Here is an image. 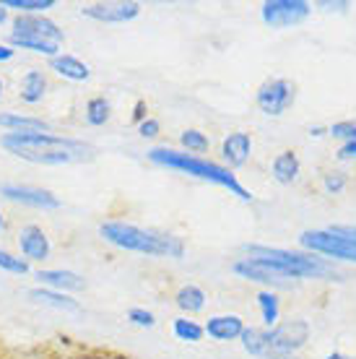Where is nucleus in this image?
Masks as SVG:
<instances>
[{
    "label": "nucleus",
    "instance_id": "obj_1",
    "mask_svg": "<svg viewBox=\"0 0 356 359\" xmlns=\"http://www.w3.org/2000/svg\"><path fill=\"white\" fill-rule=\"evenodd\" d=\"M242 258L232 263V273L245 278L260 289H292L299 281H341V271L336 263L320 255L289 248H271V245L249 243L242 245Z\"/></svg>",
    "mask_w": 356,
    "mask_h": 359
},
{
    "label": "nucleus",
    "instance_id": "obj_2",
    "mask_svg": "<svg viewBox=\"0 0 356 359\" xmlns=\"http://www.w3.org/2000/svg\"><path fill=\"white\" fill-rule=\"evenodd\" d=\"M0 149L21 162L36 164V167H71V164H86L94 159L97 149L73 135L62 133H3Z\"/></svg>",
    "mask_w": 356,
    "mask_h": 359
},
{
    "label": "nucleus",
    "instance_id": "obj_3",
    "mask_svg": "<svg viewBox=\"0 0 356 359\" xmlns=\"http://www.w3.org/2000/svg\"><path fill=\"white\" fill-rule=\"evenodd\" d=\"M99 237L115 250L135 252L146 258H167V261H182L187 255V245L182 237L172 232H161L153 226H141L125 219H107L99 224Z\"/></svg>",
    "mask_w": 356,
    "mask_h": 359
},
{
    "label": "nucleus",
    "instance_id": "obj_4",
    "mask_svg": "<svg viewBox=\"0 0 356 359\" xmlns=\"http://www.w3.org/2000/svg\"><path fill=\"white\" fill-rule=\"evenodd\" d=\"M146 159L153 164V167H161V170H172L179 172V175H187V177H196L200 182H211L216 188H224L226 193H232L242 201V203H252L255 201V193L247 190L240 182V177L234 175L232 170H226L224 164L211 162L205 156H193V154H185L179 149H172V146H153L146 151Z\"/></svg>",
    "mask_w": 356,
    "mask_h": 359
},
{
    "label": "nucleus",
    "instance_id": "obj_5",
    "mask_svg": "<svg viewBox=\"0 0 356 359\" xmlns=\"http://www.w3.org/2000/svg\"><path fill=\"white\" fill-rule=\"evenodd\" d=\"M13 50L32 53L39 57L53 60L55 55L62 53L65 45V32L62 27L47 13H34V16H11L8 36H6Z\"/></svg>",
    "mask_w": 356,
    "mask_h": 359
},
{
    "label": "nucleus",
    "instance_id": "obj_6",
    "mask_svg": "<svg viewBox=\"0 0 356 359\" xmlns=\"http://www.w3.org/2000/svg\"><path fill=\"white\" fill-rule=\"evenodd\" d=\"M299 248L304 252L320 255L330 263H354L356 266V240L333 232L330 226L322 229H304L299 234Z\"/></svg>",
    "mask_w": 356,
    "mask_h": 359
},
{
    "label": "nucleus",
    "instance_id": "obj_7",
    "mask_svg": "<svg viewBox=\"0 0 356 359\" xmlns=\"http://www.w3.org/2000/svg\"><path fill=\"white\" fill-rule=\"evenodd\" d=\"M312 336V325L304 318H289V320H278L273 328H263V339H266L268 349L276 354H299L307 346Z\"/></svg>",
    "mask_w": 356,
    "mask_h": 359
},
{
    "label": "nucleus",
    "instance_id": "obj_8",
    "mask_svg": "<svg viewBox=\"0 0 356 359\" xmlns=\"http://www.w3.org/2000/svg\"><path fill=\"white\" fill-rule=\"evenodd\" d=\"M296 102V83L284 76L266 79L255 91V104L266 117H284Z\"/></svg>",
    "mask_w": 356,
    "mask_h": 359
},
{
    "label": "nucleus",
    "instance_id": "obj_9",
    "mask_svg": "<svg viewBox=\"0 0 356 359\" xmlns=\"http://www.w3.org/2000/svg\"><path fill=\"white\" fill-rule=\"evenodd\" d=\"M312 16V3L307 0H266L260 6V21L273 32L302 27Z\"/></svg>",
    "mask_w": 356,
    "mask_h": 359
},
{
    "label": "nucleus",
    "instance_id": "obj_10",
    "mask_svg": "<svg viewBox=\"0 0 356 359\" xmlns=\"http://www.w3.org/2000/svg\"><path fill=\"white\" fill-rule=\"evenodd\" d=\"M0 198L34 211H57L62 206L60 196H55L50 188L42 185H29V182H3L0 185Z\"/></svg>",
    "mask_w": 356,
    "mask_h": 359
},
{
    "label": "nucleus",
    "instance_id": "obj_11",
    "mask_svg": "<svg viewBox=\"0 0 356 359\" xmlns=\"http://www.w3.org/2000/svg\"><path fill=\"white\" fill-rule=\"evenodd\" d=\"M143 6L138 0H99V3H86L81 6V16L97 21V24H109V27H120V24H130L141 16Z\"/></svg>",
    "mask_w": 356,
    "mask_h": 359
},
{
    "label": "nucleus",
    "instance_id": "obj_12",
    "mask_svg": "<svg viewBox=\"0 0 356 359\" xmlns=\"http://www.w3.org/2000/svg\"><path fill=\"white\" fill-rule=\"evenodd\" d=\"M16 248L18 255L29 263V266H45L50 258H53V240L50 234L42 229L39 224H24L18 226L16 232Z\"/></svg>",
    "mask_w": 356,
    "mask_h": 359
},
{
    "label": "nucleus",
    "instance_id": "obj_13",
    "mask_svg": "<svg viewBox=\"0 0 356 359\" xmlns=\"http://www.w3.org/2000/svg\"><path fill=\"white\" fill-rule=\"evenodd\" d=\"M32 276H34L36 287L55 289V292H62V294L76 297L78 292L86 289L83 273H78V271H73V269H47V266H42V269H36Z\"/></svg>",
    "mask_w": 356,
    "mask_h": 359
},
{
    "label": "nucleus",
    "instance_id": "obj_14",
    "mask_svg": "<svg viewBox=\"0 0 356 359\" xmlns=\"http://www.w3.org/2000/svg\"><path fill=\"white\" fill-rule=\"evenodd\" d=\"M219 156H221V162L226 170H242L245 164L249 162V156H252V135L245 133V130H232V133H226L221 138V149H219Z\"/></svg>",
    "mask_w": 356,
    "mask_h": 359
},
{
    "label": "nucleus",
    "instance_id": "obj_15",
    "mask_svg": "<svg viewBox=\"0 0 356 359\" xmlns=\"http://www.w3.org/2000/svg\"><path fill=\"white\" fill-rule=\"evenodd\" d=\"M247 323L242 320L237 313H221V315H211L203 323V333L216 344H229V341H240L242 333H245Z\"/></svg>",
    "mask_w": 356,
    "mask_h": 359
},
{
    "label": "nucleus",
    "instance_id": "obj_16",
    "mask_svg": "<svg viewBox=\"0 0 356 359\" xmlns=\"http://www.w3.org/2000/svg\"><path fill=\"white\" fill-rule=\"evenodd\" d=\"M47 71H53L57 79L71 83H86L91 79V65L86 60H81L78 55L65 53L55 55L53 60H47Z\"/></svg>",
    "mask_w": 356,
    "mask_h": 359
},
{
    "label": "nucleus",
    "instance_id": "obj_17",
    "mask_svg": "<svg viewBox=\"0 0 356 359\" xmlns=\"http://www.w3.org/2000/svg\"><path fill=\"white\" fill-rule=\"evenodd\" d=\"M29 302L36 307H47V310H55V313H65V315H76L81 313V302L78 297L73 294H62V292H55V289L47 287H32L27 292Z\"/></svg>",
    "mask_w": 356,
    "mask_h": 359
},
{
    "label": "nucleus",
    "instance_id": "obj_18",
    "mask_svg": "<svg viewBox=\"0 0 356 359\" xmlns=\"http://www.w3.org/2000/svg\"><path fill=\"white\" fill-rule=\"evenodd\" d=\"M18 99L29 104V107H34V104H42L47 97V91H50V79H47V71L42 68H27V71L21 73V79H18Z\"/></svg>",
    "mask_w": 356,
    "mask_h": 359
},
{
    "label": "nucleus",
    "instance_id": "obj_19",
    "mask_svg": "<svg viewBox=\"0 0 356 359\" xmlns=\"http://www.w3.org/2000/svg\"><path fill=\"white\" fill-rule=\"evenodd\" d=\"M0 130L6 133H53L50 120L32 112H0Z\"/></svg>",
    "mask_w": 356,
    "mask_h": 359
},
{
    "label": "nucleus",
    "instance_id": "obj_20",
    "mask_svg": "<svg viewBox=\"0 0 356 359\" xmlns=\"http://www.w3.org/2000/svg\"><path fill=\"white\" fill-rule=\"evenodd\" d=\"M299 175H302V162H299V156L292 149H286V151L276 154L271 159V177L276 180L278 185H284V188L294 185Z\"/></svg>",
    "mask_w": 356,
    "mask_h": 359
},
{
    "label": "nucleus",
    "instance_id": "obj_21",
    "mask_svg": "<svg viewBox=\"0 0 356 359\" xmlns=\"http://www.w3.org/2000/svg\"><path fill=\"white\" fill-rule=\"evenodd\" d=\"M240 344L252 359H299L294 354H276V351L268 349L266 339H263V325H247Z\"/></svg>",
    "mask_w": 356,
    "mask_h": 359
},
{
    "label": "nucleus",
    "instance_id": "obj_22",
    "mask_svg": "<svg viewBox=\"0 0 356 359\" xmlns=\"http://www.w3.org/2000/svg\"><path fill=\"white\" fill-rule=\"evenodd\" d=\"M205 292L198 284H182L177 289V294H174V305L179 307V313L187 315V318H193V315L203 313L205 310Z\"/></svg>",
    "mask_w": 356,
    "mask_h": 359
},
{
    "label": "nucleus",
    "instance_id": "obj_23",
    "mask_svg": "<svg viewBox=\"0 0 356 359\" xmlns=\"http://www.w3.org/2000/svg\"><path fill=\"white\" fill-rule=\"evenodd\" d=\"M112 120V102L107 97H89L83 104V123L89 128H104Z\"/></svg>",
    "mask_w": 356,
    "mask_h": 359
},
{
    "label": "nucleus",
    "instance_id": "obj_24",
    "mask_svg": "<svg viewBox=\"0 0 356 359\" xmlns=\"http://www.w3.org/2000/svg\"><path fill=\"white\" fill-rule=\"evenodd\" d=\"M258 310H260V323L263 328H273V325L281 320V299H278V292H271V289H260L258 297Z\"/></svg>",
    "mask_w": 356,
    "mask_h": 359
},
{
    "label": "nucleus",
    "instance_id": "obj_25",
    "mask_svg": "<svg viewBox=\"0 0 356 359\" xmlns=\"http://www.w3.org/2000/svg\"><path fill=\"white\" fill-rule=\"evenodd\" d=\"M0 6L11 16H34V13H50L57 3L55 0H0Z\"/></svg>",
    "mask_w": 356,
    "mask_h": 359
},
{
    "label": "nucleus",
    "instance_id": "obj_26",
    "mask_svg": "<svg viewBox=\"0 0 356 359\" xmlns=\"http://www.w3.org/2000/svg\"><path fill=\"white\" fill-rule=\"evenodd\" d=\"M172 333H174L177 341L185 344H200L205 339L203 323H198L196 318H187V315H179L172 320Z\"/></svg>",
    "mask_w": 356,
    "mask_h": 359
},
{
    "label": "nucleus",
    "instance_id": "obj_27",
    "mask_svg": "<svg viewBox=\"0 0 356 359\" xmlns=\"http://www.w3.org/2000/svg\"><path fill=\"white\" fill-rule=\"evenodd\" d=\"M208 149H211V138H208V133H203V130L185 128V130L179 133V151L193 154V156H203Z\"/></svg>",
    "mask_w": 356,
    "mask_h": 359
},
{
    "label": "nucleus",
    "instance_id": "obj_28",
    "mask_svg": "<svg viewBox=\"0 0 356 359\" xmlns=\"http://www.w3.org/2000/svg\"><path fill=\"white\" fill-rule=\"evenodd\" d=\"M0 271L8 276H32L34 273V269L18 252L8 250V248H0Z\"/></svg>",
    "mask_w": 356,
    "mask_h": 359
},
{
    "label": "nucleus",
    "instance_id": "obj_29",
    "mask_svg": "<svg viewBox=\"0 0 356 359\" xmlns=\"http://www.w3.org/2000/svg\"><path fill=\"white\" fill-rule=\"evenodd\" d=\"M348 185V177H346V172H341V170H330L322 175V190L328 193V196H341L343 190H346Z\"/></svg>",
    "mask_w": 356,
    "mask_h": 359
},
{
    "label": "nucleus",
    "instance_id": "obj_30",
    "mask_svg": "<svg viewBox=\"0 0 356 359\" xmlns=\"http://www.w3.org/2000/svg\"><path fill=\"white\" fill-rule=\"evenodd\" d=\"M128 320L135 325V328H153L156 325V315L146 307H130L128 310Z\"/></svg>",
    "mask_w": 356,
    "mask_h": 359
},
{
    "label": "nucleus",
    "instance_id": "obj_31",
    "mask_svg": "<svg viewBox=\"0 0 356 359\" xmlns=\"http://www.w3.org/2000/svg\"><path fill=\"white\" fill-rule=\"evenodd\" d=\"M328 133L338 141H356V120H341V123H333L328 128Z\"/></svg>",
    "mask_w": 356,
    "mask_h": 359
},
{
    "label": "nucleus",
    "instance_id": "obj_32",
    "mask_svg": "<svg viewBox=\"0 0 356 359\" xmlns=\"http://www.w3.org/2000/svg\"><path fill=\"white\" fill-rule=\"evenodd\" d=\"M159 133H161V123L156 117H146L143 123H138V135H141L143 141H153Z\"/></svg>",
    "mask_w": 356,
    "mask_h": 359
},
{
    "label": "nucleus",
    "instance_id": "obj_33",
    "mask_svg": "<svg viewBox=\"0 0 356 359\" xmlns=\"http://www.w3.org/2000/svg\"><path fill=\"white\" fill-rule=\"evenodd\" d=\"M315 8L322 11V13H348L351 3L348 0H317Z\"/></svg>",
    "mask_w": 356,
    "mask_h": 359
},
{
    "label": "nucleus",
    "instance_id": "obj_34",
    "mask_svg": "<svg viewBox=\"0 0 356 359\" xmlns=\"http://www.w3.org/2000/svg\"><path fill=\"white\" fill-rule=\"evenodd\" d=\"M341 162H356V141H346V144L338 146V151H336Z\"/></svg>",
    "mask_w": 356,
    "mask_h": 359
},
{
    "label": "nucleus",
    "instance_id": "obj_35",
    "mask_svg": "<svg viewBox=\"0 0 356 359\" xmlns=\"http://www.w3.org/2000/svg\"><path fill=\"white\" fill-rule=\"evenodd\" d=\"M13 57H16V50H13V47H11L8 42H6V39H3V42H0V65H3V63H11Z\"/></svg>",
    "mask_w": 356,
    "mask_h": 359
},
{
    "label": "nucleus",
    "instance_id": "obj_36",
    "mask_svg": "<svg viewBox=\"0 0 356 359\" xmlns=\"http://www.w3.org/2000/svg\"><path fill=\"white\" fill-rule=\"evenodd\" d=\"M146 112H149L146 102H143V99H138V102H135V107H133V123H135V126H138V123H143V120L149 117Z\"/></svg>",
    "mask_w": 356,
    "mask_h": 359
},
{
    "label": "nucleus",
    "instance_id": "obj_37",
    "mask_svg": "<svg viewBox=\"0 0 356 359\" xmlns=\"http://www.w3.org/2000/svg\"><path fill=\"white\" fill-rule=\"evenodd\" d=\"M330 229L333 232L343 234V237H351V240H356V224H330Z\"/></svg>",
    "mask_w": 356,
    "mask_h": 359
},
{
    "label": "nucleus",
    "instance_id": "obj_38",
    "mask_svg": "<svg viewBox=\"0 0 356 359\" xmlns=\"http://www.w3.org/2000/svg\"><path fill=\"white\" fill-rule=\"evenodd\" d=\"M8 24H11V13L6 8H3V6H0V29L8 27Z\"/></svg>",
    "mask_w": 356,
    "mask_h": 359
},
{
    "label": "nucleus",
    "instance_id": "obj_39",
    "mask_svg": "<svg viewBox=\"0 0 356 359\" xmlns=\"http://www.w3.org/2000/svg\"><path fill=\"white\" fill-rule=\"evenodd\" d=\"M6 226H8V222H6V211H3V206H0V237L6 234Z\"/></svg>",
    "mask_w": 356,
    "mask_h": 359
},
{
    "label": "nucleus",
    "instance_id": "obj_40",
    "mask_svg": "<svg viewBox=\"0 0 356 359\" xmlns=\"http://www.w3.org/2000/svg\"><path fill=\"white\" fill-rule=\"evenodd\" d=\"M325 359H354V357H348V354H343V351H330Z\"/></svg>",
    "mask_w": 356,
    "mask_h": 359
},
{
    "label": "nucleus",
    "instance_id": "obj_41",
    "mask_svg": "<svg viewBox=\"0 0 356 359\" xmlns=\"http://www.w3.org/2000/svg\"><path fill=\"white\" fill-rule=\"evenodd\" d=\"M89 359H128V357H120V354H94Z\"/></svg>",
    "mask_w": 356,
    "mask_h": 359
},
{
    "label": "nucleus",
    "instance_id": "obj_42",
    "mask_svg": "<svg viewBox=\"0 0 356 359\" xmlns=\"http://www.w3.org/2000/svg\"><path fill=\"white\" fill-rule=\"evenodd\" d=\"M3 97H6V79L0 76V102H3Z\"/></svg>",
    "mask_w": 356,
    "mask_h": 359
},
{
    "label": "nucleus",
    "instance_id": "obj_43",
    "mask_svg": "<svg viewBox=\"0 0 356 359\" xmlns=\"http://www.w3.org/2000/svg\"><path fill=\"white\" fill-rule=\"evenodd\" d=\"M310 135H315V138H317V135H322V128H310Z\"/></svg>",
    "mask_w": 356,
    "mask_h": 359
}]
</instances>
